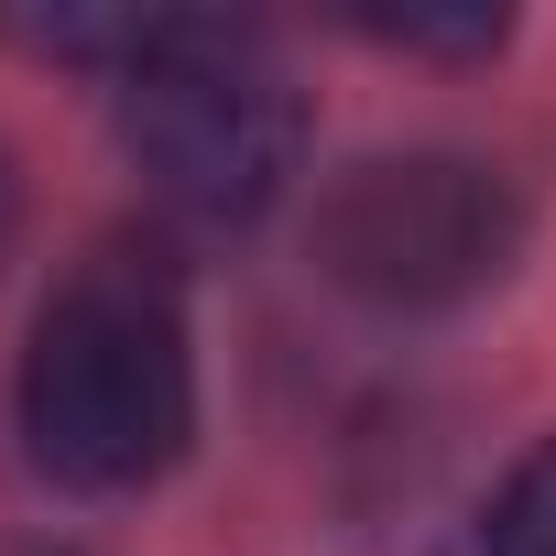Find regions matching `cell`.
<instances>
[{
	"label": "cell",
	"instance_id": "5b68a950",
	"mask_svg": "<svg viewBox=\"0 0 556 556\" xmlns=\"http://www.w3.org/2000/svg\"><path fill=\"white\" fill-rule=\"evenodd\" d=\"M371 45H415V55H491L502 12H350Z\"/></svg>",
	"mask_w": 556,
	"mask_h": 556
},
{
	"label": "cell",
	"instance_id": "8992f818",
	"mask_svg": "<svg viewBox=\"0 0 556 556\" xmlns=\"http://www.w3.org/2000/svg\"><path fill=\"white\" fill-rule=\"evenodd\" d=\"M12 229H23V175H12V153H0V251H12Z\"/></svg>",
	"mask_w": 556,
	"mask_h": 556
},
{
	"label": "cell",
	"instance_id": "7a4b0ae2",
	"mask_svg": "<svg viewBox=\"0 0 556 556\" xmlns=\"http://www.w3.org/2000/svg\"><path fill=\"white\" fill-rule=\"evenodd\" d=\"M121 153L186 218H262L306 153V99L262 55L251 23L164 12L153 45L121 66Z\"/></svg>",
	"mask_w": 556,
	"mask_h": 556
},
{
	"label": "cell",
	"instance_id": "3957f363",
	"mask_svg": "<svg viewBox=\"0 0 556 556\" xmlns=\"http://www.w3.org/2000/svg\"><path fill=\"white\" fill-rule=\"evenodd\" d=\"M317 273L361 306H458L523 251V197L469 153H371L317 197Z\"/></svg>",
	"mask_w": 556,
	"mask_h": 556
},
{
	"label": "cell",
	"instance_id": "277c9868",
	"mask_svg": "<svg viewBox=\"0 0 556 556\" xmlns=\"http://www.w3.org/2000/svg\"><path fill=\"white\" fill-rule=\"evenodd\" d=\"M480 556H556V437L502 480V502L480 523Z\"/></svg>",
	"mask_w": 556,
	"mask_h": 556
},
{
	"label": "cell",
	"instance_id": "6da1fadb",
	"mask_svg": "<svg viewBox=\"0 0 556 556\" xmlns=\"http://www.w3.org/2000/svg\"><path fill=\"white\" fill-rule=\"evenodd\" d=\"M12 404H23V447L55 491H88V502L153 491L197 437V350H186L175 273H153L142 251L77 262L55 306L34 317Z\"/></svg>",
	"mask_w": 556,
	"mask_h": 556
}]
</instances>
